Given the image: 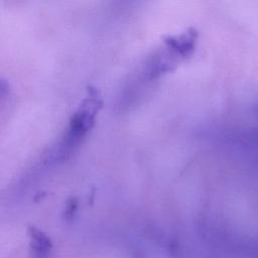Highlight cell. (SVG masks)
Returning <instances> with one entry per match:
<instances>
[]
</instances>
